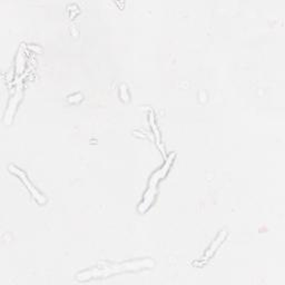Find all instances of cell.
<instances>
[{"instance_id": "4", "label": "cell", "mask_w": 285, "mask_h": 285, "mask_svg": "<svg viewBox=\"0 0 285 285\" xmlns=\"http://www.w3.org/2000/svg\"><path fill=\"white\" fill-rule=\"evenodd\" d=\"M20 97H21V85H19V87H17V89H16L13 98H11L10 102H9V105H8V109H7L6 118H5L6 124H8V125L10 124L11 117H13V115L15 113V109L18 105V102L20 101Z\"/></svg>"}, {"instance_id": "5", "label": "cell", "mask_w": 285, "mask_h": 285, "mask_svg": "<svg viewBox=\"0 0 285 285\" xmlns=\"http://www.w3.org/2000/svg\"><path fill=\"white\" fill-rule=\"evenodd\" d=\"M226 235H227V233H226V231H222L219 235H217V237H216V240L214 241V242L212 243V245L211 246L208 247V249H207V252H206V254L204 255V259H209V257H211L214 253L216 252V249L219 248V246L220 245L222 244V242H224V240H225V237H226Z\"/></svg>"}, {"instance_id": "1", "label": "cell", "mask_w": 285, "mask_h": 285, "mask_svg": "<svg viewBox=\"0 0 285 285\" xmlns=\"http://www.w3.org/2000/svg\"><path fill=\"white\" fill-rule=\"evenodd\" d=\"M154 265V262L149 259L135 261V262H126L122 264H113V265H106V266L101 267H94L92 270L84 271L77 274L78 281H88L96 278H105V276H109L113 274H118V273L128 272V271H138L142 268H150Z\"/></svg>"}, {"instance_id": "6", "label": "cell", "mask_w": 285, "mask_h": 285, "mask_svg": "<svg viewBox=\"0 0 285 285\" xmlns=\"http://www.w3.org/2000/svg\"><path fill=\"white\" fill-rule=\"evenodd\" d=\"M149 118H150V124H152V127L154 129V133H155V137H156V142H157V145H158V147H160L162 149V152L164 153V148H163V146H162V142H161V135H160V133H158V129L157 127L155 126V117H154V114L153 112L150 113L149 115Z\"/></svg>"}, {"instance_id": "3", "label": "cell", "mask_w": 285, "mask_h": 285, "mask_svg": "<svg viewBox=\"0 0 285 285\" xmlns=\"http://www.w3.org/2000/svg\"><path fill=\"white\" fill-rule=\"evenodd\" d=\"M9 171L13 174H15V175H17L18 177H20V180L23 182V183H25V185L27 186V187H28L30 193L33 194V196L39 202V203H41V204H45L46 203L45 197H43L41 193H38L37 189L34 187V185L30 183L29 180H28V177L26 176V174L23 173L21 169H19L17 167H15L14 165H11V166H9Z\"/></svg>"}, {"instance_id": "2", "label": "cell", "mask_w": 285, "mask_h": 285, "mask_svg": "<svg viewBox=\"0 0 285 285\" xmlns=\"http://www.w3.org/2000/svg\"><path fill=\"white\" fill-rule=\"evenodd\" d=\"M172 163H173L172 160L167 161L164 164L163 167L158 169V171L155 174H154V175L152 177H150L149 186H148L147 192L145 193L144 200H142V202L141 205H140V207H138V211H140L141 213H144V212L147 211L150 205L153 204L154 197H155V194H156V187H155V186L157 184V182L160 181V180H162V177H164L166 175V173H167L169 167H171V164Z\"/></svg>"}]
</instances>
